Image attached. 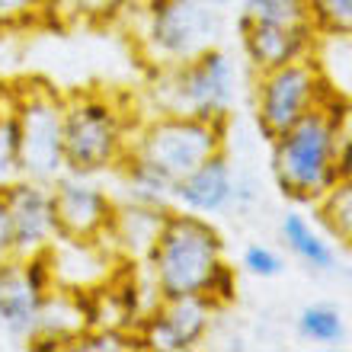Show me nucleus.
Listing matches in <instances>:
<instances>
[{"instance_id":"obj_1","label":"nucleus","mask_w":352,"mask_h":352,"mask_svg":"<svg viewBox=\"0 0 352 352\" xmlns=\"http://www.w3.org/2000/svg\"><path fill=\"white\" fill-rule=\"evenodd\" d=\"M349 102L330 93L317 109L288 125L272 141V173L278 192L301 205H317L336 179V141L346 131Z\"/></svg>"},{"instance_id":"obj_2","label":"nucleus","mask_w":352,"mask_h":352,"mask_svg":"<svg viewBox=\"0 0 352 352\" xmlns=\"http://www.w3.org/2000/svg\"><path fill=\"white\" fill-rule=\"evenodd\" d=\"M131 10V36L141 58L151 67H173L218 45L221 13L199 0H129L122 13ZM119 13V16H122Z\"/></svg>"},{"instance_id":"obj_3","label":"nucleus","mask_w":352,"mask_h":352,"mask_svg":"<svg viewBox=\"0 0 352 352\" xmlns=\"http://www.w3.org/2000/svg\"><path fill=\"white\" fill-rule=\"evenodd\" d=\"M221 260V231L202 214L170 208L144 266H148V276L154 278L160 298H179L202 295L205 282Z\"/></svg>"},{"instance_id":"obj_4","label":"nucleus","mask_w":352,"mask_h":352,"mask_svg":"<svg viewBox=\"0 0 352 352\" xmlns=\"http://www.w3.org/2000/svg\"><path fill=\"white\" fill-rule=\"evenodd\" d=\"M135 131L116 96L100 90L71 93L65 100V167L84 176L116 170L135 144Z\"/></svg>"},{"instance_id":"obj_5","label":"nucleus","mask_w":352,"mask_h":352,"mask_svg":"<svg viewBox=\"0 0 352 352\" xmlns=\"http://www.w3.org/2000/svg\"><path fill=\"white\" fill-rule=\"evenodd\" d=\"M154 102L157 112H179L212 122H231L237 102V71L228 52L218 45L173 67H154Z\"/></svg>"},{"instance_id":"obj_6","label":"nucleus","mask_w":352,"mask_h":352,"mask_svg":"<svg viewBox=\"0 0 352 352\" xmlns=\"http://www.w3.org/2000/svg\"><path fill=\"white\" fill-rule=\"evenodd\" d=\"M231 122H212L199 116H179V112H157L154 119L138 125L131 151L160 167L170 179L192 173L199 164L224 151Z\"/></svg>"},{"instance_id":"obj_7","label":"nucleus","mask_w":352,"mask_h":352,"mask_svg":"<svg viewBox=\"0 0 352 352\" xmlns=\"http://www.w3.org/2000/svg\"><path fill=\"white\" fill-rule=\"evenodd\" d=\"M13 112L19 125L23 176L55 183L65 173V96L55 87L29 80L13 90Z\"/></svg>"},{"instance_id":"obj_8","label":"nucleus","mask_w":352,"mask_h":352,"mask_svg":"<svg viewBox=\"0 0 352 352\" xmlns=\"http://www.w3.org/2000/svg\"><path fill=\"white\" fill-rule=\"evenodd\" d=\"M333 90L336 87H330L317 58L292 61L272 71H256V80H253L256 129L272 144L288 125H295L301 116L317 109Z\"/></svg>"},{"instance_id":"obj_9","label":"nucleus","mask_w":352,"mask_h":352,"mask_svg":"<svg viewBox=\"0 0 352 352\" xmlns=\"http://www.w3.org/2000/svg\"><path fill=\"white\" fill-rule=\"evenodd\" d=\"M218 307L205 295H179V298H160L148 314L138 320V340L141 346L157 352H189L212 330V317Z\"/></svg>"},{"instance_id":"obj_10","label":"nucleus","mask_w":352,"mask_h":352,"mask_svg":"<svg viewBox=\"0 0 352 352\" xmlns=\"http://www.w3.org/2000/svg\"><path fill=\"white\" fill-rule=\"evenodd\" d=\"M10 214V237H13V256H29V253L48 250L58 237L55 218V195L52 183L38 179H16L13 186L0 189Z\"/></svg>"},{"instance_id":"obj_11","label":"nucleus","mask_w":352,"mask_h":352,"mask_svg":"<svg viewBox=\"0 0 352 352\" xmlns=\"http://www.w3.org/2000/svg\"><path fill=\"white\" fill-rule=\"evenodd\" d=\"M55 195V218H58V237H77V241H100L106 237L116 214L106 189L90 183L84 173H65L52 183Z\"/></svg>"},{"instance_id":"obj_12","label":"nucleus","mask_w":352,"mask_h":352,"mask_svg":"<svg viewBox=\"0 0 352 352\" xmlns=\"http://www.w3.org/2000/svg\"><path fill=\"white\" fill-rule=\"evenodd\" d=\"M237 32L243 42V55L253 71H272V67L292 65L314 58L317 29L307 23H253L250 16H237Z\"/></svg>"},{"instance_id":"obj_13","label":"nucleus","mask_w":352,"mask_h":352,"mask_svg":"<svg viewBox=\"0 0 352 352\" xmlns=\"http://www.w3.org/2000/svg\"><path fill=\"white\" fill-rule=\"evenodd\" d=\"M237 202V170L228 160V151H218L214 157L176 179L173 186V205L192 214H221L234 208Z\"/></svg>"},{"instance_id":"obj_14","label":"nucleus","mask_w":352,"mask_h":352,"mask_svg":"<svg viewBox=\"0 0 352 352\" xmlns=\"http://www.w3.org/2000/svg\"><path fill=\"white\" fill-rule=\"evenodd\" d=\"M52 266H55V285L67 292H96L106 288L112 278V253L109 243L100 241H77V237H55L48 247Z\"/></svg>"},{"instance_id":"obj_15","label":"nucleus","mask_w":352,"mask_h":352,"mask_svg":"<svg viewBox=\"0 0 352 352\" xmlns=\"http://www.w3.org/2000/svg\"><path fill=\"white\" fill-rule=\"evenodd\" d=\"M170 208L164 205H144V202H131L125 199L122 205H116V214H112V224L102 241L112 247L116 256L122 260H148L151 247L157 241L160 224L167 218Z\"/></svg>"},{"instance_id":"obj_16","label":"nucleus","mask_w":352,"mask_h":352,"mask_svg":"<svg viewBox=\"0 0 352 352\" xmlns=\"http://www.w3.org/2000/svg\"><path fill=\"white\" fill-rule=\"evenodd\" d=\"M38 311H42V298L29 292L19 272V260L7 256L0 260V327L16 340H32L38 333Z\"/></svg>"},{"instance_id":"obj_17","label":"nucleus","mask_w":352,"mask_h":352,"mask_svg":"<svg viewBox=\"0 0 352 352\" xmlns=\"http://www.w3.org/2000/svg\"><path fill=\"white\" fill-rule=\"evenodd\" d=\"M278 237L285 243V250L292 253L295 260L305 263L311 272H333L336 269L333 243L327 241L305 214L288 212L285 218H282V224H278Z\"/></svg>"},{"instance_id":"obj_18","label":"nucleus","mask_w":352,"mask_h":352,"mask_svg":"<svg viewBox=\"0 0 352 352\" xmlns=\"http://www.w3.org/2000/svg\"><path fill=\"white\" fill-rule=\"evenodd\" d=\"M122 183H125V195L131 202H144V205H164V208H173V179L160 167H154L151 160H144L141 154L129 151L125 160L119 167Z\"/></svg>"},{"instance_id":"obj_19","label":"nucleus","mask_w":352,"mask_h":352,"mask_svg":"<svg viewBox=\"0 0 352 352\" xmlns=\"http://www.w3.org/2000/svg\"><path fill=\"white\" fill-rule=\"evenodd\" d=\"M298 333L307 343L317 346H340L346 340V320L340 314V307L333 305H307L298 314Z\"/></svg>"},{"instance_id":"obj_20","label":"nucleus","mask_w":352,"mask_h":352,"mask_svg":"<svg viewBox=\"0 0 352 352\" xmlns=\"http://www.w3.org/2000/svg\"><path fill=\"white\" fill-rule=\"evenodd\" d=\"M23 179V157H19V125L13 112V90L7 102H0V189Z\"/></svg>"},{"instance_id":"obj_21","label":"nucleus","mask_w":352,"mask_h":352,"mask_svg":"<svg viewBox=\"0 0 352 352\" xmlns=\"http://www.w3.org/2000/svg\"><path fill=\"white\" fill-rule=\"evenodd\" d=\"M320 221L336 241L352 247V179H340L330 192L317 202Z\"/></svg>"},{"instance_id":"obj_22","label":"nucleus","mask_w":352,"mask_h":352,"mask_svg":"<svg viewBox=\"0 0 352 352\" xmlns=\"http://www.w3.org/2000/svg\"><path fill=\"white\" fill-rule=\"evenodd\" d=\"M307 19L317 36L352 38V0H307Z\"/></svg>"},{"instance_id":"obj_23","label":"nucleus","mask_w":352,"mask_h":352,"mask_svg":"<svg viewBox=\"0 0 352 352\" xmlns=\"http://www.w3.org/2000/svg\"><path fill=\"white\" fill-rule=\"evenodd\" d=\"M141 340L135 330H122V327H90L84 333L77 336L71 349H80V352H129V349H138Z\"/></svg>"},{"instance_id":"obj_24","label":"nucleus","mask_w":352,"mask_h":352,"mask_svg":"<svg viewBox=\"0 0 352 352\" xmlns=\"http://www.w3.org/2000/svg\"><path fill=\"white\" fill-rule=\"evenodd\" d=\"M241 13L253 23H307V0H243Z\"/></svg>"},{"instance_id":"obj_25","label":"nucleus","mask_w":352,"mask_h":352,"mask_svg":"<svg viewBox=\"0 0 352 352\" xmlns=\"http://www.w3.org/2000/svg\"><path fill=\"white\" fill-rule=\"evenodd\" d=\"M129 0H48V10L67 13L74 19H90V23H106L122 13Z\"/></svg>"},{"instance_id":"obj_26","label":"nucleus","mask_w":352,"mask_h":352,"mask_svg":"<svg viewBox=\"0 0 352 352\" xmlns=\"http://www.w3.org/2000/svg\"><path fill=\"white\" fill-rule=\"evenodd\" d=\"M19 260V272H23V282L29 285V292H36L38 298H45L55 292V266H52V256L48 250L29 253V256H16Z\"/></svg>"},{"instance_id":"obj_27","label":"nucleus","mask_w":352,"mask_h":352,"mask_svg":"<svg viewBox=\"0 0 352 352\" xmlns=\"http://www.w3.org/2000/svg\"><path fill=\"white\" fill-rule=\"evenodd\" d=\"M202 295L208 298L218 311L228 307V305H234V301H237V269L228 266V263L221 260L218 266H214L212 276H208V282H205Z\"/></svg>"},{"instance_id":"obj_28","label":"nucleus","mask_w":352,"mask_h":352,"mask_svg":"<svg viewBox=\"0 0 352 352\" xmlns=\"http://www.w3.org/2000/svg\"><path fill=\"white\" fill-rule=\"evenodd\" d=\"M243 269L256 278H276L285 272V260H282V253L266 247V243H250L243 250Z\"/></svg>"},{"instance_id":"obj_29","label":"nucleus","mask_w":352,"mask_h":352,"mask_svg":"<svg viewBox=\"0 0 352 352\" xmlns=\"http://www.w3.org/2000/svg\"><path fill=\"white\" fill-rule=\"evenodd\" d=\"M42 13H48V0H0V29L26 26Z\"/></svg>"},{"instance_id":"obj_30","label":"nucleus","mask_w":352,"mask_h":352,"mask_svg":"<svg viewBox=\"0 0 352 352\" xmlns=\"http://www.w3.org/2000/svg\"><path fill=\"white\" fill-rule=\"evenodd\" d=\"M336 179H352V131H343L336 141Z\"/></svg>"},{"instance_id":"obj_31","label":"nucleus","mask_w":352,"mask_h":352,"mask_svg":"<svg viewBox=\"0 0 352 352\" xmlns=\"http://www.w3.org/2000/svg\"><path fill=\"white\" fill-rule=\"evenodd\" d=\"M13 256V237H10V214H7V202L0 192V260Z\"/></svg>"},{"instance_id":"obj_32","label":"nucleus","mask_w":352,"mask_h":352,"mask_svg":"<svg viewBox=\"0 0 352 352\" xmlns=\"http://www.w3.org/2000/svg\"><path fill=\"white\" fill-rule=\"evenodd\" d=\"M199 3H205V7H224L228 0H199Z\"/></svg>"}]
</instances>
